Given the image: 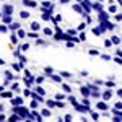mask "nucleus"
Returning <instances> with one entry per match:
<instances>
[{
	"label": "nucleus",
	"instance_id": "1",
	"mask_svg": "<svg viewBox=\"0 0 122 122\" xmlns=\"http://www.w3.org/2000/svg\"><path fill=\"white\" fill-rule=\"evenodd\" d=\"M10 104L11 106H23V98L21 96H13L10 99Z\"/></svg>",
	"mask_w": 122,
	"mask_h": 122
},
{
	"label": "nucleus",
	"instance_id": "2",
	"mask_svg": "<svg viewBox=\"0 0 122 122\" xmlns=\"http://www.w3.org/2000/svg\"><path fill=\"white\" fill-rule=\"evenodd\" d=\"M103 98H104V101H111V98H112V88H107V91H104Z\"/></svg>",
	"mask_w": 122,
	"mask_h": 122
},
{
	"label": "nucleus",
	"instance_id": "3",
	"mask_svg": "<svg viewBox=\"0 0 122 122\" xmlns=\"http://www.w3.org/2000/svg\"><path fill=\"white\" fill-rule=\"evenodd\" d=\"M13 13V5H3V15H11Z\"/></svg>",
	"mask_w": 122,
	"mask_h": 122
},
{
	"label": "nucleus",
	"instance_id": "4",
	"mask_svg": "<svg viewBox=\"0 0 122 122\" xmlns=\"http://www.w3.org/2000/svg\"><path fill=\"white\" fill-rule=\"evenodd\" d=\"M10 31H18L20 28H21V23H18V21H13L11 25H8Z\"/></svg>",
	"mask_w": 122,
	"mask_h": 122
},
{
	"label": "nucleus",
	"instance_id": "5",
	"mask_svg": "<svg viewBox=\"0 0 122 122\" xmlns=\"http://www.w3.org/2000/svg\"><path fill=\"white\" fill-rule=\"evenodd\" d=\"M96 109H101V111H107L109 107H107V104L104 103V101H98V103H96Z\"/></svg>",
	"mask_w": 122,
	"mask_h": 122
},
{
	"label": "nucleus",
	"instance_id": "6",
	"mask_svg": "<svg viewBox=\"0 0 122 122\" xmlns=\"http://www.w3.org/2000/svg\"><path fill=\"white\" fill-rule=\"evenodd\" d=\"M3 73H5V80H10V81H11V80H15V76L16 75H13V72H11V70H5V72H3Z\"/></svg>",
	"mask_w": 122,
	"mask_h": 122
},
{
	"label": "nucleus",
	"instance_id": "7",
	"mask_svg": "<svg viewBox=\"0 0 122 122\" xmlns=\"http://www.w3.org/2000/svg\"><path fill=\"white\" fill-rule=\"evenodd\" d=\"M42 34H44L46 38H49V36H54V29L47 26V28H44V29H42Z\"/></svg>",
	"mask_w": 122,
	"mask_h": 122
},
{
	"label": "nucleus",
	"instance_id": "8",
	"mask_svg": "<svg viewBox=\"0 0 122 122\" xmlns=\"http://www.w3.org/2000/svg\"><path fill=\"white\" fill-rule=\"evenodd\" d=\"M2 23H5V25H11V23H13L11 15H3V16H2Z\"/></svg>",
	"mask_w": 122,
	"mask_h": 122
},
{
	"label": "nucleus",
	"instance_id": "9",
	"mask_svg": "<svg viewBox=\"0 0 122 122\" xmlns=\"http://www.w3.org/2000/svg\"><path fill=\"white\" fill-rule=\"evenodd\" d=\"M21 68H23V62H13V64H11V70H15V72H20V70H21Z\"/></svg>",
	"mask_w": 122,
	"mask_h": 122
},
{
	"label": "nucleus",
	"instance_id": "10",
	"mask_svg": "<svg viewBox=\"0 0 122 122\" xmlns=\"http://www.w3.org/2000/svg\"><path fill=\"white\" fill-rule=\"evenodd\" d=\"M0 98H8V99H11V98H13V93L8 91V90H3V91L0 93Z\"/></svg>",
	"mask_w": 122,
	"mask_h": 122
},
{
	"label": "nucleus",
	"instance_id": "11",
	"mask_svg": "<svg viewBox=\"0 0 122 122\" xmlns=\"http://www.w3.org/2000/svg\"><path fill=\"white\" fill-rule=\"evenodd\" d=\"M18 121H21V117H20L18 114H15V112H13V116L7 117V122H18Z\"/></svg>",
	"mask_w": 122,
	"mask_h": 122
},
{
	"label": "nucleus",
	"instance_id": "12",
	"mask_svg": "<svg viewBox=\"0 0 122 122\" xmlns=\"http://www.w3.org/2000/svg\"><path fill=\"white\" fill-rule=\"evenodd\" d=\"M67 99H68V103L72 104L73 107H75L76 104H78V101H76V98H75V96H73V94H68V96H67Z\"/></svg>",
	"mask_w": 122,
	"mask_h": 122
},
{
	"label": "nucleus",
	"instance_id": "13",
	"mask_svg": "<svg viewBox=\"0 0 122 122\" xmlns=\"http://www.w3.org/2000/svg\"><path fill=\"white\" fill-rule=\"evenodd\" d=\"M18 34H16V33H13V34H10V42H11V44H13V46H15V44H18Z\"/></svg>",
	"mask_w": 122,
	"mask_h": 122
},
{
	"label": "nucleus",
	"instance_id": "14",
	"mask_svg": "<svg viewBox=\"0 0 122 122\" xmlns=\"http://www.w3.org/2000/svg\"><path fill=\"white\" fill-rule=\"evenodd\" d=\"M29 28H31V31H39V29H41V25H39L38 21H33V23L29 25Z\"/></svg>",
	"mask_w": 122,
	"mask_h": 122
},
{
	"label": "nucleus",
	"instance_id": "15",
	"mask_svg": "<svg viewBox=\"0 0 122 122\" xmlns=\"http://www.w3.org/2000/svg\"><path fill=\"white\" fill-rule=\"evenodd\" d=\"M41 116H42V117H51V116H52V112H51V107H49V109H47V107H44V109L41 111Z\"/></svg>",
	"mask_w": 122,
	"mask_h": 122
},
{
	"label": "nucleus",
	"instance_id": "16",
	"mask_svg": "<svg viewBox=\"0 0 122 122\" xmlns=\"http://www.w3.org/2000/svg\"><path fill=\"white\" fill-rule=\"evenodd\" d=\"M26 34H28L29 39H38L39 38V33H38V31H29V33H26Z\"/></svg>",
	"mask_w": 122,
	"mask_h": 122
},
{
	"label": "nucleus",
	"instance_id": "17",
	"mask_svg": "<svg viewBox=\"0 0 122 122\" xmlns=\"http://www.w3.org/2000/svg\"><path fill=\"white\" fill-rule=\"evenodd\" d=\"M51 80L56 81V83H62V75H54V73H52V75H51Z\"/></svg>",
	"mask_w": 122,
	"mask_h": 122
},
{
	"label": "nucleus",
	"instance_id": "18",
	"mask_svg": "<svg viewBox=\"0 0 122 122\" xmlns=\"http://www.w3.org/2000/svg\"><path fill=\"white\" fill-rule=\"evenodd\" d=\"M8 31H10L8 25H5V23H3V25H0V33H2V34H7Z\"/></svg>",
	"mask_w": 122,
	"mask_h": 122
},
{
	"label": "nucleus",
	"instance_id": "19",
	"mask_svg": "<svg viewBox=\"0 0 122 122\" xmlns=\"http://www.w3.org/2000/svg\"><path fill=\"white\" fill-rule=\"evenodd\" d=\"M62 90H64V93H72V86L70 85H67V83H62Z\"/></svg>",
	"mask_w": 122,
	"mask_h": 122
},
{
	"label": "nucleus",
	"instance_id": "20",
	"mask_svg": "<svg viewBox=\"0 0 122 122\" xmlns=\"http://www.w3.org/2000/svg\"><path fill=\"white\" fill-rule=\"evenodd\" d=\"M46 104H47V107H57V101H54V99H47L46 101Z\"/></svg>",
	"mask_w": 122,
	"mask_h": 122
},
{
	"label": "nucleus",
	"instance_id": "21",
	"mask_svg": "<svg viewBox=\"0 0 122 122\" xmlns=\"http://www.w3.org/2000/svg\"><path fill=\"white\" fill-rule=\"evenodd\" d=\"M16 34H18V38H20V39H25L26 36H28V34L25 33V29H21V28H20L18 31H16Z\"/></svg>",
	"mask_w": 122,
	"mask_h": 122
},
{
	"label": "nucleus",
	"instance_id": "22",
	"mask_svg": "<svg viewBox=\"0 0 122 122\" xmlns=\"http://www.w3.org/2000/svg\"><path fill=\"white\" fill-rule=\"evenodd\" d=\"M10 90H11V91H20V83H18V81L11 83V85H10Z\"/></svg>",
	"mask_w": 122,
	"mask_h": 122
},
{
	"label": "nucleus",
	"instance_id": "23",
	"mask_svg": "<svg viewBox=\"0 0 122 122\" xmlns=\"http://www.w3.org/2000/svg\"><path fill=\"white\" fill-rule=\"evenodd\" d=\"M54 99H56V101H64V99H65V94L64 93H56Z\"/></svg>",
	"mask_w": 122,
	"mask_h": 122
},
{
	"label": "nucleus",
	"instance_id": "24",
	"mask_svg": "<svg viewBox=\"0 0 122 122\" xmlns=\"http://www.w3.org/2000/svg\"><path fill=\"white\" fill-rule=\"evenodd\" d=\"M23 3H25V5H26V7H33V8H34V7H36V5H38V3H36V2H34V0H25V2H23Z\"/></svg>",
	"mask_w": 122,
	"mask_h": 122
},
{
	"label": "nucleus",
	"instance_id": "25",
	"mask_svg": "<svg viewBox=\"0 0 122 122\" xmlns=\"http://www.w3.org/2000/svg\"><path fill=\"white\" fill-rule=\"evenodd\" d=\"M31 15H29V11H26V10H23V11H20V18H23V20H26L29 18Z\"/></svg>",
	"mask_w": 122,
	"mask_h": 122
},
{
	"label": "nucleus",
	"instance_id": "26",
	"mask_svg": "<svg viewBox=\"0 0 122 122\" xmlns=\"http://www.w3.org/2000/svg\"><path fill=\"white\" fill-rule=\"evenodd\" d=\"M44 73H46L47 76H51L54 73V68H52V67H44Z\"/></svg>",
	"mask_w": 122,
	"mask_h": 122
},
{
	"label": "nucleus",
	"instance_id": "27",
	"mask_svg": "<svg viewBox=\"0 0 122 122\" xmlns=\"http://www.w3.org/2000/svg\"><path fill=\"white\" fill-rule=\"evenodd\" d=\"M38 106H39V101H38V99H31V103H29V107H31V109H36Z\"/></svg>",
	"mask_w": 122,
	"mask_h": 122
},
{
	"label": "nucleus",
	"instance_id": "28",
	"mask_svg": "<svg viewBox=\"0 0 122 122\" xmlns=\"http://www.w3.org/2000/svg\"><path fill=\"white\" fill-rule=\"evenodd\" d=\"M90 116H91V119H93L94 122L99 121V114H98V112H93V111H90Z\"/></svg>",
	"mask_w": 122,
	"mask_h": 122
},
{
	"label": "nucleus",
	"instance_id": "29",
	"mask_svg": "<svg viewBox=\"0 0 122 122\" xmlns=\"http://www.w3.org/2000/svg\"><path fill=\"white\" fill-rule=\"evenodd\" d=\"M52 21H54V23H62V15H56V16H52Z\"/></svg>",
	"mask_w": 122,
	"mask_h": 122
},
{
	"label": "nucleus",
	"instance_id": "30",
	"mask_svg": "<svg viewBox=\"0 0 122 122\" xmlns=\"http://www.w3.org/2000/svg\"><path fill=\"white\" fill-rule=\"evenodd\" d=\"M76 31H78V29H73V28H70V29H67L65 33L68 34V36H72V38H73V36L76 34Z\"/></svg>",
	"mask_w": 122,
	"mask_h": 122
},
{
	"label": "nucleus",
	"instance_id": "31",
	"mask_svg": "<svg viewBox=\"0 0 122 122\" xmlns=\"http://www.w3.org/2000/svg\"><path fill=\"white\" fill-rule=\"evenodd\" d=\"M34 91L39 93V94H42V96L46 94V90H44V88H41V86H36V88H34Z\"/></svg>",
	"mask_w": 122,
	"mask_h": 122
},
{
	"label": "nucleus",
	"instance_id": "32",
	"mask_svg": "<svg viewBox=\"0 0 122 122\" xmlns=\"http://www.w3.org/2000/svg\"><path fill=\"white\" fill-rule=\"evenodd\" d=\"M93 10H96V11H103V5H101V3H93Z\"/></svg>",
	"mask_w": 122,
	"mask_h": 122
},
{
	"label": "nucleus",
	"instance_id": "33",
	"mask_svg": "<svg viewBox=\"0 0 122 122\" xmlns=\"http://www.w3.org/2000/svg\"><path fill=\"white\" fill-rule=\"evenodd\" d=\"M29 44L28 42H26V44H21V46H20V49H21V52H26V51H29Z\"/></svg>",
	"mask_w": 122,
	"mask_h": 122
},
{
	"label": "nucleus",
	"instance_id": "34",
	"mask_svg": "<svg viewBox=\"0 0 122 122\" xmlns=\"http://www.w3.org/2000/svg\"><path fill=\"white\" fill-rule=\"evenodd\" d=\"M36 46H47V42L44 41V39H36Z\"/></svg>",
	"mask_w": 122,
	"mask_h": 122
},
{
	"label": "nucleus",
	"instance_id": "35",
	"mask_svg": "<svg viewBox=\"0 0 122 122\" xmlns=\"http://www.w3.org/2000/svg\"><path fill=\"white\" fill-rule=\"evenodd\" d=\"M60 75H62V78H72V73L70 72H65V70L60 72Z\"/></svg>",
	"mask_w": 122,
	"mask_h": 122
},
{
	"label": "nucleus",
	"instance_id": "36",
	"mask_svg": "<svg viewBox=\"0 0 122 122\" xmlns=\"http://www.w3.org/2000/svg\"><path fill=\"white\" fill-rule=\"evenodd\" d=\"M104 47L111 49V47H112V41H111V39H106V41H104Z\"/></svg>",
	"mask_w": 122,
	"mask_h": 122
},
{
	"label": "nucleus",
	"instance_id": "37",
	"mask_svg": "<svg viewBox=\"0 0 122 122\" xmlns=\"http://www.w3.org/2000/svg\"><path fill=\"white\" fill-rule=\"evenodd\" d=\"M111 41H112V44H119V42H121V38H117V36H111Z\"/></svg>",
	"mask_w": 122,
	"mask_h": 122
},
{
	"label": "nucleus",
	"instance_id": "38",
	"mask_svg": "<svg viewBox=\"0 0 122 122\" xmlns=\"http://www.w3.org/2000/svg\"><path fill=\"white\" fill-rule=\"evenodd\" d=\"M64 121H65V122H72V121H73V117H72V114H65V117H64Z\"/></svg>",
	"mask_w": 122,
	"mask_h": 122
},
{
	"label": "nucleus",
	"instance_id": "39",
	"mask_svg": "<svg viewBox=\"0 0 122 122\" xmlns=\"http://www.w3.org/2000/svg\"><path fill=\"white\" fill-rule=\"evenodd\" d=\"M104 86H107V88H114L116 83H114V81H104Z\"/></svg>",
	"mask_w": 122,
	"mask_h": 122
},
{
	"label": "nucleus",
	"instance_id": "40",
	"mask_svg": "<svg viewBox=\"0 0 122 122\" xmlns=\"http://www.w3.org/2000/svg\"><path fill=\"white\" fill-rule=\"evenodd\" d=\"M90 56H101V54H99V51H96V49H90Z\"/></svg>",
	"mask_w": 122,
	"mask_h": 122
},
{
	"label": "nucleus",
	"instance_id": "41",
	"mask_svg": "<svg viewBox=\"0 0 122 122\" xmlns=\"http://www.w3.org/2000/svg\"><path fill=\"white\" fill-rule=\"evenodd\" d=\"M114 62H116V64H117V65H122V57H114Z\"/></svg>",
	"mask_w": 122,
	"mask_h": 122
},
{
	"label": "nucleus",
	"instance_id": "42",
	"mask_svg": "<svg viewBox=\"0 0 122 122\" xmlns=\"http://www.w3.org/2000/svg\"><path fill=\"white\" fill-rule=\"evenodd\" d=\"M85 28H86V23H80V25H78V31H85Z\"/></svg>",
	"mask_w": 122,
	"mask_h": 122
},
{
	"label": "nucleus",
	"instance_id": "43",
	"mask_svg": "<svg viewBox=\"0 0 122 122\" xmlns=\"http://www.w3.org/2000/svg\"><path fill=\"white\" fill-rule=\"evenodd\" d=\"M116 11H117V7L116 5H111L109 7V13H116Z\"/></svg>",
	"mask_w": 122,
	"mask_h": 122
},
{
	"label": "nucleus",
	"instance_id": "44",
	"mask_svg": "<svg viewBox=\"0 0 122 122\" xmlns=\"http://www.w3.org/2000/svg\"><path fill=\"white\" fill-rule=\"evenodd\" d=\"M101 59H103V60H106V62H109V60H111V56H107V54H103V56H101Z\"/></svg>",
	"mask_w": 122,
	"mask_h": 122
},
{
	"label": "nucleus",
	"instance_id": "45",
	"mask_svg": "<svg viewBox=\"0 0 122 122\" xmlns=\"http://www.w3.org/2000/svg\"><path fill=\"white\" fill-rule=\"evenodd\" d=\"M18 59H20V62H23V64H26V62H28V59H26V57L23 56V54H21V56H20Z\"/></svg>",
	"mask_w": 122,
	"mask_h": 122
},
{
	"label": "nucleus",
	"instance_id": "46",
	"mask_svg": "<svg viewBox=\"0 0 122 122\" xmlns=\"http://www.w3.org/2000/svg\"><path fill=\"white\" fill-rule=\"evenodd\" d=\"M114 109H122V101H117L116 106H114Z\"/></svg>",
	"mask_w": 122,
	"mask_h": 122
},
{
	"label": "nucleus",
	"instance_id": "47",
	"mask_svg": "<svg viewBox=\"0 0 122 122\" xmlns=\"http://www.w3.org/2000/svg\"><path fill=\"white\" fill-rule=\"evenodd\" d=\"M80 41H86V34H85V31L80 33Z\"/></svg>",
	"mask_w": 122,
	"mask_h": 122
},
{
	"label": "nucleus",
	"instance_id": "48",
	"mask_svg": "<svg viewBox=\"0 0 122 122\" xmlns=\"http://www.w3.org/2000/svg\"><path fill=\"white\" fill-rule=\"evenodd\" d=\"M42 81H44V76H38V78H36V83L38 85H41Z\"/></svg>",
	"mask_w": 122,
	"mask_h": 122
},
{
	"label": "nucleus",
	"instance_id": "49",
	"mask_svg": "<svg viewBox=\"0 0 122 122\" xmlns=\"http://www.w3.org/2000/svg\"><path fill=\"white\" fill-rule=\"evenodd\" d=\"M65 47H68V49H72V47H75V46H73V41H68V42L65 44Z\"/></svg>",
	"mask_w": 122,
	"mask_h": 122
},
{
	"label": "nucleus",
	"instance_id": "50",
	"mask_svg": "<svg viewBox=\"0 0 122 122\" xmlns=\"http://www.w3.org/2000/svg\"><path fill=\"white\" fill-rule=\"evenodd\" d=\"M23 96L29 98V96H31V91H29V90H25V91H23Z\"/></svg>",
	"mask_w": 122,
	"mask_h": 122
},
{
	"label": "nucleus",
	"instance_id": "51",
	"mask_svg": "<svg viewBox=\"0 0 122 122\" xmlns=\"http://www.w3.org/2000/svg\"><path fill=\"white\" fill-rule=\"evenodd\" d=\"M64 106H65L64 101H57V107H64Z\"/></svg>",
	"mask_w": 122,
	"mask_h": 122
},
{
	"label": "nucleus",
	"instance_id": "52",
	"mask_svg": "<svg viewBox=\"0 0 122 122\" xmlns=\"http://www.w3.org/2000/svg\"><path fill=\"white\" fill-rule=\"evenodd\" d=\"M80 75H81V76H88V72H86V70H83V72H80Z\"/></svg>",
	"mask_w": 122,
	"mask_h": 122
},
{
	"label": "nucleus",
	"instance_id": "53",
	"mask_svg": "<svg viewBox=\"0 0 122 122\" xmlns=\"http://www.w3.org/2000/svg\"><path fill=\"white\" fill-rule=\"evenodd\" d=\"M80 121H81V122H88V119H86L85 116H81V117H80Z\"/></svg>",
	"mask_w": 122,
	"mask_h": 122
},
{
	"label": "nucleus",
	"instance_id": "54",
	"mask_svg": "<svg viewBox=\"0 0 122 122\" xmlns=\"http://www.w3.org/2000/svg\"><path fill=\"white\" fill-rule=\"evenodd\" d=\"M3 111H5V106H3V104L0 103V112H3Z\"/></svg>",
	"mask_w": 122,
	"mask_h": 122
},
{
	"label": "nucleus",
	"instance_id": "55",
	"mask_svg": "<svg viewBox=\"0 0 122 122\" xmlns=\"http://www.w3.org/2000/svg\"><path fill=\"white\" fill-rule=\"evenodd\" d=\"M117 56L122 57V49H117Z\"/></svg>",
	"mask_w": 122,
	"mask_h": 122
},
{
	"label": "nucleus",
	"instance_id": "56",
	"mask_svg": "<svg viewBox=\"0 0 122 122\" xmlns=\"http://www.w3.org/2000/svg\"><path fill=\"white\" fill-rule=\"evenodd\" d=\"M117 96H119V98H122V90H117Z\"/></svg>",
	"mask_w": 122,
	"mask_h": 122
},
{
	"label": "nucleus",
	"instance_id": "57",
	"mask_svg": "<svg viewBox=\"0 0 122 122\" xmlns=\"http://www.w3.org/2000/svg\"><path fill=\"white\" fill-rule=\"evenodd\" d=\"M2 65H5V60H3V59L0 57V67H2Z\"/></svg>",
	"mask_w": 122,
	"mask_h": 122
},
{
	"label": "nucleus",
	"instance_id": "58",
	"mask_svg": "<svg viewBox=\"0 0 122 122\" xmlns=\"http://www.w3.org/2000/svg\"><path fill=\"white\" fill-rule=\"evenodd\" d=\"M56 122H65V121H64L62 117H57V121H56Z\"/></svg>",
	"mask_w": 122,
	"mask_h": 122
},
{
	"label": "nucleus",
	"instance_id": "59",
	"mask_svg": "<svg viewBox=\"0 0 122 122\" xmlns=\"http://www.w3.org/2000/svg\"><path fill=\"white\" fill-rule=\"evenodd\" d=\"M33 121H34V119H29V117H28V119H25L23 122H33Z\"/></svg>",
	"mask_w": 122,
	"mask_h": 122
},
{
	"label": "nucleus",
	"instance_id": "60",
	"mask_svg": "<svg viewBox=\"0 0 122 122\" xmlns=\"http://www.w3.org/2000/svg\"><path fill=\"white\" fill-rule=\"evenodd\" d=\"M2 16H3V15H2V11H0V20H2Z\"/></svg>",
	"mask_w": 122,
	"mask_h": 122
},
{
	"label": "nucleus",
	"instance_id": "61",
	"mask_svg": "<svg viewBox=\"0 0 122 122\" xmlns=\"http://www.w3.org/2000/svg\"><path fill=\"white\" fill-rule=\"evenodd\" d=\"M2 2H5V0H2Z\"/></svg>",
	"mask_w": 122,
	"mask_h": 122
},
{
	"label": "nucleus",
	"instance_id": "62",
	"mask_svg": "<svg viewBox=\"0 0 122 122\" xmlns=\"http://www.w3.org/2000/svg\"><path fill=\"white\" fill-rule=\"evenodd\" d=\"M18 122H21V121H18Z\"/></svg>",
	"mask_w": 122,
	"mask_h": 122
}]
</instances>
